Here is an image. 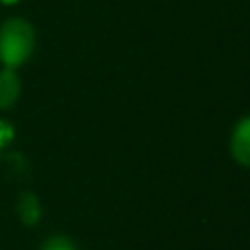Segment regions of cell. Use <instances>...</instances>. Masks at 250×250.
I'll use <instances>...</instances> for the list:
<instances>
[{
  "mask_svg": "<svg viewBox=\"0 0 250 250\" xmlns=\"http://www.w3.org/2000/svg\"><path fill=\"white\" fill-rule=\"evenodd\" d=\"M33 27L25 20L14 18L0 27V61L6 64V68H16L25 62L33 51Z\"/></svg>",
  "mask_w": 250,
  "mask_h": 250,
  "instance_id": "6da1fadb",
  "label": "cell"
},
{
  "mask_svg": "<svg viewBox=\"0 0 250 250\" xmlns=\"http://www.w3.org/2000/svg\"><path fill=\"white\" fill-rule=\"evenodd\" d=\"M230 152L242 166H250V115L240 119L230 137Z\"/></svg>",
  "mask_w": 250,
  "mask_h": 250,
  "instance_id": "7a4b0ae2",
  "label": "cell"
},
{
  "mask_svg": "<svg viewBox=\"0 0 250 250\" xmlns=\"http://www.w3.org/2000/svg\"><path fill=\"white\" fill-rule=\"evenodd\" d=\"M20 78L14 72V68H4L0 70V107H10L16 104V100L20 98Z\"/></svg>",
  "mask_w": 250,
  "mask_h": 250,
  "instance_id": "3957f363",
  "label": "cell"
},
{
  "mask_svg": "<svg viewBox=\"0 0 250 250\" xmlns=\"http://www.w3.org/2000/svg\"><path fill=\"white\" fill-rule=\"evenodd\" d=\"M18 217L25 227H35L41 219V203L33 193H21L18 201Z\"/></svg>",
  "mask_w": 250,
  "mask_h": 250,
  "instance_id": "277c9868",
  "label": "cell"
},
{
  "mask_svg": "<svg viewBox=\"0 0 250 250\" xmlns=\"http://www.w3.org/2000/svg\"><path fill=\"white\" fill-rule=\"evenodd\" d=\"M41 250H76V246H74V242L68 236H64V234H53V236H49L43 242Z\"/></svg>",
  "mask_w": 250,
  "mask_h": 250,
  "instance_id": "5b68a950",
  "label": "cell"
}]
</instances>
